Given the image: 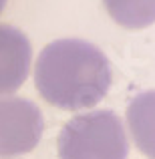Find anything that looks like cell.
Returning <instances> with one entry per match:
<instances>
[{
  "mask_svg": "<svg viewBox=\"0 0 155 159\" xmlns=\"http://www.w3.org/2000/svg\"><path fill=\"white\" fill-rule=\"evenodd\" d=\"M44 131L40 109L28 99L0 97V157L30 153Z\"/></svg>",
  "mask_w": 155,
  "mask_h": 159,
  "instance_id": "3957f363",
  "label": "cell"
},
{
  "mask_svg": "<svg viewBox=\"0 0 155 159\" xmlns=\"http://www.w3.org/2000/svg\"><path fill=\"white\" fill-rule=\"evenodd\" d=\"M109 16L119 26L139 30L155 22V0H103Z\"/></svg>",
  "mask_w": 155,
  "mask_h": 159,
  "instance_id": "8992f818",
  "label": "cell"
},
{
  "mask_svg": "<svg viewBox=\"0 0 155 159\" xmlns=\"http://www.w3.org/2000/svg\"><path fill=\"white\" fill-rule=\"evenodd\" d=\"M127 133L113 111L81 113L58 135L61 159H127Z\"/></svg>",
  "mask_w": 155,
  "mask_h": 159,
  "instance_id": "7a4b0ae2",
  "label": "cell"
},
{
  "mask_svg": "<svg viewBox=\"0 0 155 159\" xmlns=\"http://www.w3.org/2000/svg\"><path fill=\"white\" fill-rule=\"evenodd\" d=\"M111 66L95 44L58 39L39 54L34 83L43 99L65 111L95 107L111 87Z\"/></svg>",
  "mask_w": 155,
  "mask_h": 159,
  "instance_id": "6da1fadb",
  "label": "cell"
},
{
  "mask_svg": "<svg viewBox=\"0 0 155 159\" xmlns=\"http://www.w3.org/2000/svg\"><path fill=\"white\" fill-rule=\"evenodd\" d=\"M32 47L28 36L10 24H0V97L12 95L28 79Z\"/></svg>",
  "mask_w": 155,
  "mask_h": 159,
  "instance_id": "277c9868",
  "label": "cell"
},
{
  "mask_svg": "<svg viewBox=\"0 0 155 159\" xmlns=\"http://www.w3.org/2000/svg\"><path fill=\"white\" fill-rule=\"evenodd\" d=\"M127 127L137 149L155 159V89L137 95L127 107Z\"/></svg>",
  "mask_w": 155,
  "mask_h": 159,
  "instance_id": "5b68a950",
  "label": "cell"
},
{
  "mask_svg": "<svg viewBox=\"0 0 155 159\" xmlns=\"http://www.w3.org/2000/svg\"><path fill=\"white\" fill-rule=\"evenodd\" d=\"M4 6H6V0H0V12L4 10Z\"/></svg>",
  "mask_w": 155,
  "mask_h": 159,
  "instance_id": "52a82bcc",
  "label": "cell"
}]
</instances>
